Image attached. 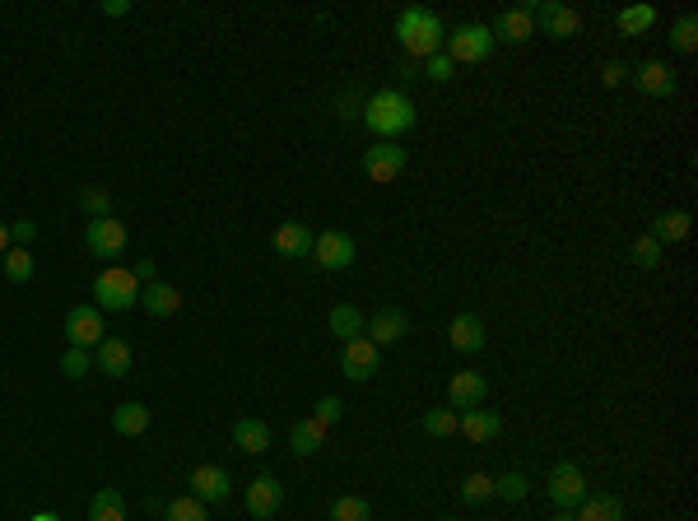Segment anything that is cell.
<instances>
[{
  "label": "cell",
  "instance_id": "1",
  "mask_svg": "<svg viewBox=\"0 0 698 521\" xmlns=\"http://www.w3.org/2000/svg\"><path fill=\"white\" fill-rule=\"evenodd\" d=\"M363 126H368L377 140H401V135L415 126V98L401 94V89H377V94L363 103Z\"/></svg>",
  "mask_w": 698,
  "mask_h": 521
},
{
  "label": "cell",
  "instance_id": "2",
  "mask_svg": "<svg viewBox=\"0 0 698 521\" xmlns=\"http://www.w3.org/2000/svg\"><path fill=\"white\" fill-rule=\"evenodd\" d=\"M396 38H401V47H405L410 56L429 61V56L443 52L447 24H443V19H438L433 10H424V5H410V10L396 14Z\"/></svg>",
  "mask_w": 698,
  "mask_h": 521
},
{
  "label": "cell",
  "instance_id": "3",
  "mask_svg": "<svg viewBox=\"0 0 698 521\" xmlns=\"http://www.w3.org/2000/svg\"><path fill=\"white\" fill-rule=\"evenodd\" d=\"M94 308L98 312H131L140 308V284H135L131 270L108 266L103 275L94 280Z\"/></svg>",
  "mask_w": 698,
  "mask_h": 521
},
{
  "label": "cell",
  "instance_id": "4",
  "mask_svg": "<svg viewBox=\"0 0 698 521\" xmlns=\"http://www.w3.org/2000/svg\"><path fill=\"white\" fill-rule=\"evenodd\" d=\"M443 47L452 56V66H480V61H489V52H494L498 42L489 33V24H457L447 33Z\"/></svg>",
  "mask_w": 698,
  "mask_h": 521
},
{
  "label": "cell",
  "instance_id": "5",
  "mask_svg": "<svg viewBox=\"0 0 698 521\" xmlns=\"http://www.w3.org/2000/svg\"><path fill=\"white\" fill-rule=\"evenodd\" d=\"M84 247H89L94 256H103V261H117V256L126 252V224H121L117 214L89 219V228H84Z\"/></svg>",
  "mask_w": 698,
  "mask_h": 521
},
{
  "label": "cell",
  "instance_id": "6",
  "mask_svg": "<svg viewBox=\"0 0 698 521\" xmlns=\"http://www.w3.org/2000/svg\"><path fill=\"white\" fill-rule=\"evenodd\" d=\"M377 368H382V349H377L368 335L345 340V349H340V373H345L349 382H368Z\"/></svg>",
  "mask_w": 698,
  "mask_h": 521
},
{
  "label": "cell",
  "instance_id": "7",
  "mask_svg": "<svg viewBox=\"0 0 698 521\" xmlns=\"http://www.w3.org/2000/svg\"><path fill=\"white\" fill-rule=\"evenodd\" d=\"M66 340L80 349H98L108 340V326H103V312L94 303H80V308L66 312Z\"/></svg>",
  "mask_w": 698,
  "mask_h": 521
},
{
  "label": "cell",
  "instance_id": "8",
  "mask_svg": "<svg viewBox=\"0 0 698 521\" xmlns=\"http://www.w3.org/2000/svg\"><path fill=\"white\" fill-rule=\"evenodd\" d=\"M405 154L401 149V140H377L368 154H363V173L373 177V182H396V177L405 173Z\"/></svg>",
  "mask_w": 698,
  "mask_h": 521
},
{
  "label": "cell",
  "instance_id": "9",
  "mask_svg": "<svg viewBox=\"0 0 698 521\" xmlns=\"http://www.w3.org/2000/svg\"><path fill=\"white\" fill-rule=\"evenodd\" d=\"M582 498H587V475H582V466L559 461V466L550 470V503L554 508H578Z\"/></svg>",
  "mask_w": 698,
  "mask_h": 521
},
{
  "label": "cell",
  "instance_id": "10",
  "mask_svg": "<svg viewBox=\"0 0 698 521\" xmlns=\"http://www.w3.org/2000/svg\"><path fill=\"white\" fill-rule=\"evenodd\" d=\"M354 252H359L354 238H349V233H336V228L312 238V261H317L322 270H349L354 266Z\"/></svg>",
  "mask_w": 698,
  "mask_h": 521
},
{
  "label": "cell",
  "instance_id": "11",
  "mask_svg": "<svg viewBox=\"0 0 698 521\" xmlns=\"http://www.w3.org/2000/svg\"><path fill=\"white\" fill-rule=\"evenodd\" d=\"M531 10V19H536L550 38H573L582 28V14L568 10V5H559V0H536V5H526Z\"/></svg>",
  "mask_w": 698,
  "mask_h": 521
},
{
  "label": "cell",
  "instance_id": "12",
  "mask_svg": "<svg viewBox=\"0 0 698 521\" xmlns=\"http://www.w3.org/2000/svg\"><path fill=\"white\" fill-rule=\"evenodd\" d=\"M242 503H247V512H252L256 521H270L284 508V484L275 480V475H256V480L247 484V498H242Z\"/></svg>",
  "mask_w": 698,
  "mask_h": 521
},
{
  "label": "cell",
  "instance_id": "13",
  "mask_svg": "<svg viewBox=\"0 0 698 521\" xmlns=\"http://www.w3.org/2000/svg\"><path fill=\"white\" fill-rule=\"evenodd\" d=\"M229 489H233V480H229V470L224 466H196L191 470V480H187V494L201 498L205 508H210V503H224Z\"/></svg>",
  "mask_w": 698,
  "mask_h": 521
},
{
  "label": "cell",
  "instance_id": "14",
  "mask_svg": "<svg viewBox=\"0 0 698 521\" xmlns=\"http://www.w3.org/2000/svg\"><path fill=\"white\" fill-rule=\"evenodd\" d=\"M363 335H368L377 349H382V345H401L405 335H410V317H405L401 308H382V312H373V317L363 321Z\"/></svg>",
  "mask_w": 698,
  "mask_h": 521
},
{
  "label": "cell",
  "instance_id": "15",
  "mask_svg": "<svg viewBox=\"0 0 698 521\" xmlns=\"http://www.w3.org/2000/svg\"><path fill=\"white\" fill-rule=\"evenodd\" d=\"M484 396H489V382L475 368H466V373H457L447 382V405L452 410H475V405H484Z\"/></svg>",
  "mask_w": 698,
  "mask_h": 521
},
{
  "label": "cell",
  "instance_id": "16",
  "mask_svg": "<svg viewBox=\"0 0 698 521\" xmlns=\"http://www.w3.org/2000/svg\"><path fill=\"white\" fill-rule=\"evenodd\" d=\"M489 33H494V42H508V47H522L526 38H536V19H531V10H503L489 24Z\"/></svg>",
  "mask_w": 698,
  "mask_h": 521
},
{
  "label": "cell",
  "instance_id": "17",
  "mask_svg": "<svg viewBox=\"0 0 698 521\" xmlns=\"http://www.w3.org/2000/svg\"><path fill=\"white\" fill-rule=\"evenodd\" d=\"M484 340H489V335H484V317H480V312H461V317L447 326V345L457 349V354H480Z\"/></svg>",
  "mask_w": 698,
  "mask_h": 521
},
{
  "label": "cell",
  "instance_id": "18",
  "mask_svg": "<svg viewBox=\"0 0 698 521\" xmlns=\"http://www.w3.org/2000/svg\"><path fill=\"white\" fill-rule=\"evenodd\" d=\"M312 233L308 224H298V219H289V224L275 228V252L289 256V261H303V256H312Z\"/></svg>",
  "mask_w": 698,
  "mask_h": 521
},
{
  "label": "cell",
  "instance_id": "19",
  "mask_svg": "<svg viewBox=\"0 0 698 521\" xmlns=\"http://www.w3.org/2000/svg\"><path fill=\"white\" fill-rule=\"evenodd\" d=\"M498 428H503V419H498L494 410H484V405H475V410H461V415H457V433H466L470 442H494Z\"/></svg>",
  "mask_w": 698,
  "mask_h": 521
},
{
  "label": "cell",
  "instance_id": "20",
  "mask_svg": "<svg viewBox=\"0 0 698 521\" xmlns=\"http://www.w3.org/2000/svg\"><path fill=\"white\" fill-rule=\"evenodd\" d=\"M140 308L149 312V317H177V308H182V294H177V284H145L140 289Z\"/></svg>",
  "mask_w": 698,
  "mask_h": 521
},
{
  "label": "cell",
  "instance_id": "21",
  "mask_svg": "<svg viewBox=\"0 0 698 521\" xmlns=\"http://www.w3.org/2000/svg\"><path fill=\"white\" fill-rule=\"evenodd\" d=\"M633 84L652 98H671L675 94V75H671V66H661V61H643V66L633 70Z\"/></svg>",
  "mask_w": 698,
  "mask_h": 521
},
{
  "label": "cell",
  "instance_id": "22",
  "mask_svg": "<svg viewBox=\"0 0 698 521\" xmlns=\"http://www.w3.org/2000/svg\"><path fill=\"white\" fill-rule=\"evenodd\" d=\"M289 447H294V456H317L326 447V428L317 424V419H298L294 428H289Z\"/></svg>",
  "mask_w": 698,
  "mask_h": 521
},
{
  "label": "cell",
  "instance_id": "23",
  "mask_svg": "<svg viewBox=\"0 0 698 521\" xmlns=\"http://www.w3.org/2000/svg\"><path fill=\"white\" fill-rule=\"evenodd\" d=\"M94 359H98V368H103L108 377H126V373H131V345L117 340V335H108V340L98 345Z\"/></svg>",
  "mask_w": 698,
  "mask_h": 521
},
{
  "label": "cell",
  "instance_id": "24",
  "mask_svg": "<svg viewBox=\"0 0 698 521\" xmlns=\"http://www.w3.org/2000/svg\"><path fill=\"white\" fill-rule=\"evenodd\" d=\"M233 447L247 456H261L270 447V428L261 424V419H238V424H233Z\"/></svg>",
  "mask_w": 698,
  "mask_h": 521
},
{
  "label": "cell",
  "instance_id": "25",
  "mask_svg": "<svg viewBox=\"0 0 698 521\" xmlns=\"http://www.w3.org/2000/svg\"><path fill=\"white\" fill-rule=\"evenodd\" d=\"M689 224H694V219H689V210H666V214H657V219H652V238H657L661 247H666V242H685L689 238Z\"/></svg>",
  "mask_w": 698,
  "mask_h": 521
},
{
  "label": "cell",
  "instance_id": "26",
  "mask_svg": "<svg viewBox=\"0 0 698 521\" xmlns=\"http://www.w3.org/2000/svg\"><path fill=\"white\" fill-rule=\"evenodd\" d=\"M112 428H117L121 438H140L149 428V405H140V401L117 405V410H112Z\"/></svg>",
  "mask_w": 698,
  "mask_h": 521
},
{
  "label": "cell",
  "instance_id": "27",
  "mask_svg": "<svg viewBox=\"0 0 698 521\" xmlns=\"http://www.w3.org/2000/svg\"><path fill=\"white\" fill-rule=\"evenodd\" d=\"M363 312L354 308V303H336V308H331V317H326V326H331V335H336V340H354V335H363Z\"/></svg>",
  "mask_w": 698,
  "mask_h": 521
},
{
  "label": "cell",
  "instance_id": "28",
  "mask_svg": "<svg viewBox=\"0 0 698 521\" xmlns=\"http://www.w3.org/2000/svg\"><path fill=\"white\" fill-rule=\"evenodd\" d=\"M578 521H624V503H619L615 494H596V498H582L578 503Z\"/></svg>",
  "mask_w": 698,
  "mask_h": 521
},
{
  "label": "cell",
  "instance_id": "29",
  "mask_svg": "<svg viewBox=\"0 0 698 521\" xmlns=\"http://www.w3.org/2000/svg\"><path fill=\"white\" fill-rule=\"evenodd\" d=\"M0 270H5V280L10 284H28L33 280V270H38V261H33L28 247H10V252L0 256Z\"/></svg>",
  "mask_w": 698,
  "mask_h": 521
},
{
  "label": "cell",
  "instance_id": "30",
  "mask_svg": "<svg viewBox=\"0 0 698 521\" xmlns=\"http://www.w3.org/2000/svg\"><path fill=\"white\" fill-rule=\"evenodd\" d=\"M89 521H126V498L117 489H98L89 498Z\"/></svg>",
  "mask_w": 698,
  "mask_h": 521
},
{
  "label": "cell",
  "instance_id": "31",
  "mask_svg": "<svg viewBox=\"0 0 698 521\" xmlns=\"http://www.w3.org/2000/svg\"><path fill=\"white\" fill-rule=\"evenodd\" d=\"M331 521H373V503L363 494H345L331 503Z\"/></svg>",
  "mask_w": 698,
  "mask_h": 521
},
{
  "label": "cell",
  "instance_id": "32",
  "mask_svg": "<svg viewBox=\"0 0 698 521\" xmlns=\"http://www.w3.org/2000/svg\"><path fill=\"white\" fill-rule=\"evenodd\" d=\"M615 24H619V33H647V28L657 24V10L652 5H629V10H619L615 14Z\"/></svg>",
  "mask_w": 698,
  "mask_h": 521
},
{
  "label": "cell",
  "instance_id": "33",
  "mask_svg": "<svg viewBox=\"0 0 698 521\" xmlns=\"http://www.w3.org/2000/svg\"><path fill=\"white\" fill-rule=\"evenodd\" d=\"M661 252H666V247H661V242L652 238V233H643V238H633L629 261H633L638 270H657V266H661Z\"/></svg>",
  "mask_w": 698,
  "mask_h": 521
},
{
  "label": "cell",
  "instance_id": "34",
  "mask_svg": "<svg viewBox=\"0 0 698 521\" xmlns=\"http://www.w3.org/2000/svg\"><path fill=\"white\" fill-rule=\"evenodd\" d=\"M163 521H210V512H205L201 498L182 494V498H173V503L163 508Z\"/></svg>",
  "mask_w": 698,
  "mask_h": 521
},
{
  "label": "cell",
  "instance_id": "35",
  "mask_svg": "<svg viewBox=\"0 0 698 521\" xmlns=\"http://www.w3.org/2000/svg\"><path fill=\"white\" fill-rule=\"evenodd\" d=\"M531 494V480H526L522 470H508V475H498L494 480V498H508V503H522Z\"/></svg>",
  "mask_w": 698,
  "mask_h": 521
},
{
  "label": "cell",
  "instance_id": "36",
  "mask_svg": "<svg viewBox=\"0 0 698 521\" xmlns=\"http://www.w3.org/2000/svg\"><path fill=\"white\" fill-rule=\"evenodd\" d=\"M424 433H429V438H452V433H457V410H447V405L424 410Z\"/></svg>",
  "mask_w": 698,
  "mask_h": 521
},
{
  "label": "cell",
  "instance_id": "37",
  "mask_svg": "<svg viewBox=\"0 0 698 521\" xmlns=\"http://www.w3.org/2000/svg\"><path fill=\"white\" fill-rule=\"evenodd\" d=\"M484 498H494V475L475 470V475L461 480V503H484Z\"/></svg>",
  "mask_w": 698,
  "mask_h": 521
},
{
  "label": "cell",
  "instance_id": "38",
  "mask_svg": "<svg viewBox=\"0 0 698 521\" xmlns=\"http://www.w3.org/2000/svg\"><path fill=\"white\" fill-rule=\"evenodd\" d=\"M75 205H80L89 219H103V214H112V196L103 187H84L80 196H75Z\"/></svg>",
  "mask_w": 698,
  "mask_h": 521
},
{
  "label": "cell",
  "instance_id": "39",
  "mask_svg": "<svg viewBox=\"0 0 698 521\" xmlns=\"http://www.w3.org/2000/svg\"><path fill=\"white\" fill-rule=\"evenodd\" d=\"M671 42H675V52H694L698 47V19L694 14H680V19H675Z\"/></svg>",
  "mask_w": 698,
  "mask_h": 521
},
{
  "label": "cell",
  "instance_id": "40",
  "mask_svg": "<svg viewBox=\"0 0 698 521\" xmlns=\"http://www.w3.org/2000/svg\"><path fill=\"white\" fill-rule=\"evenodd\" d=\"M89 363H94V359H89V349H80V345H70L66 354H61V373H66L70 382H80V377L89 373Z\"/></svg>",
  "mask_w": 698,
  "mask_h": 521
},
{
  "label": "cell",
  "instance_id": "41",
  "mask_svg": "<svg viewBox=\"0 0 698 521\" xmlns=\"http://www.w3.org/2000/svg\"><path fill=\"white\" fill-rule=\"evenodd\" d=\"M340 415H345V401H340V396H322V401L312 405V419H317L322 428L340 424Z\"/></svg>",
  "mask_w": 698,
  "mask_h": 521
},
{
  "label": "cell",
  "instance_id": "42",
  "mask_svg": "<svg viewBox=\"0 0 698 521\" xmlns=\"http://www.w3.org/2000/svg\"><path fill=\"white\" fill-rule=\"evenodd\" d=\"M424 75H429V80H452V75H457V66H452V56L447 52H438V56H429V61H424Z\"/></svg>",
  "mask_w": 698,
  "mask_h": 521
},
{
  "label": "cell",
  "instance_id": "43",
  "mask_svg": "<svg viewBox=\"0 0 698 521\" xmlns=\"http://www.w3.org/2000/svg\"><path fill=\"white\" fill-rule=\"evenodd\" d=\"M33 238H38V224H33V219H14V224H10V242H14V247H28Z\"/></svg>",
  "mask_w": 698,
  "mask_h": 521
},
{
  "label": "cell",
  "instance_id": "44",
  "mask_svg": "<svg viewBox=\"0 0 698 521\" xmlns=\"http://www.w3.org/2000/svg\"><path fill=\"white\" fill-rule=\"evenodd\" d=\"M131 275H135V284L145 289V284H154V275H159V266H154V261H135V266H131Z\"/></svg>",
  "mask_w": 698,
  "mask_h": 521
},
{
  "label": "cell",
  "instance_id": "45",
  "mask_svg": "<svg viewBox=\"0 0 698 521\" xmlns=\"http://www.w3.org/2000/svg\"><path fill=\"white\" fill-rule=\"evenodd\" d=\"M624 75H629V70L619 66V61H610V66L601 70V80H605V89H619V84H624Z\"/></svg>",
  "mask_w": 698,
  "mask_h": 521
},
{
  "label": "cell",
  "instance_id": "46",
  "mask_svg": "<svg viewBox=\"0 0 698 521\" xmlns=\"http://www.w3.org/2000/svg\"><path fill=\"white\" fill-rule=\"evenodd\" d=\"M103 14H108V19H126V14H131V0H103Z\"/></svg>",
  "mask_w": 698,
  "mask_h": 521
},
{
  "label": "cell",
  "instance_id": "47",
  "mask_svg": "<svg viewBox=\"0 0 698 521\" xmlns=\"http://www.w3.org/2000/svg\"><path fill=\"white\" fill-rule=\"evenodd\" d=\"M10 247H14V242H10V224H0V256L10 252Z\"/></svg>",
  "mask_w": 698,
  "mask_h": 521
},
{
  "label": "cell",
  "instance_id": "48",
  "mask_svg": "<svg viewBox=\"0 0 698 521\" xmlns=\"http://www.w3.org/2000/svg\"><path fill=\"white\" fill-rule=\"evenodd\" d=\"M550 521H578V517H573V512H568V508H559V512H554V517Z\"/></svg>",
  "mask_w": 698,
  "mask_h": 521
},
{
  "label": "cell",
  "instance_id": "49",
  "mask_svg": "<svg viewBox=\"0 0 698 521\" xmlns=\"http://www.w3.org/2000/svg\"><path fill=\"white\" fill-rule=\"evenodd\" d=\"M28 521H61L56 512H38V517H28Z\"/></svg>",
  "mask_w": 698,
  "mask_h": 521
},
{
  "label": "cell",
  "instance_id": "50",
  "mask_svg": "<svg viewBox=\"0 0 698 521\" xmlns=\"http://www.w3.org/2000/svg\"><path fill=\"white\" fill-rule=\"evenodd\" d=\"M438 521H457V517H438Z\"/></svg>",
  "mask_w": 698,
  "mask_h": 521
}]
</instances>
